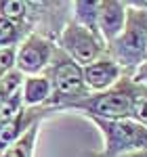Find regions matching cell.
Masks as SVG:
<instances>
[{
	"label": "cell",
	"mask_w": 147,
	"mask_h": 157,
	"mask_svg": "<svg viewBox=\"0 0 147 157\" xmlns=\"http://www.w3.org/2000/svg\"><path fill=\"white\" fill-rule=\"evenodd\" d=\"M130 80H133L135 84L145 86V88H147V61H143V63L137 67L135 71L130 73Z\"/></svg>",
	"instance_id": "cell-18"
},
{
	"label": "cell",
	"mask_w": 147,
	"mask_h": 157,
	"mask_svg": "<svg viewBox=\"0 0 147 157\" xmlns=\"http://www.w3.org/2000/svg\"><path fill=\"white\" fill-rule=\"evenodd\" d=\"M116 157H147V151H128V153H122Z\"/></svg>",
	"instance_id": "cell-20"
},
{
	"label": "cell",
	"mask_w": 147,
	"mask_h": 157,
	"mask_svg": "<svg viewBox=\"0 0 147 157\" xmlns=\"http://www.w3.org/2000/svg\"><path fill=\"white\" fill-rule=\"evenodd\" d=\"M40 121H34L27 130H25L17 140H13L11 145L2 151L4 157H34V149H36V140H38V132H40Z\"/></svg>",
	"instance_id": "cell-11"
},
{
	"label": "cell",
	"mask_w": 147,
	"mask_h": 157,
	"mask_svg": "<svg viewBox=\"0 0 147 157\" xmlns=\"http://www.w3.org/2000/svg\"><path fill=\"white\" fill-rule=\"evenodd\" d=\"M50 80L46 73H34L25 75L23 86H21V98L25 107H46L50 101Z\"/></svg>",
	"instance_id": "cell-10"
},
{
	"label": "cell",
	"mask_w": 147,
	"mask_h": 157,
	"mask_svg": "<svg viewBox=\"0 0 147 157\" xmlns=\"http://www.w3.org/2000/svg\"><path fill=\"white\" fill-rule=\"evenodd\" d=\"M46 75L50 80V101L46 103V111H67L70 105L78 103L80 98H84L90 90L86 88L84 73H82V65L70 59L59 46L55 48L53 61L46 67Z\"/></svg>",
	"instance_id": "cell-1"
},
{
	"label": "cell",
	"mask_w": 147,
	"mask_h": 157,
	"mask_svg": "<svg viewBox=\"0 0 147 157\" xmlns=\"http://www.w3.org/2000/svg\"><path fill=\"white\" fill-rule=\"evenodd\" d=\"M103 136L101 157H116L128 151H147V128L133 117L120 120H99L88 117Z\"/></svg>",
	"instance_id": "cell-4"
},
{
	"label": "cell",
	"mask_w": 147,
	"mask_h": 157,
	"mask_svg": "<svg viewBox=\"0 0 147 157\" xmlns=\"http://www.w3.org/2000/svg\"><path fill=\"white\" fill-rule=\"evenodd\" d=\"M72 19L76 23L99 32V0H72Z\"/></svg>",
	"instance_id": "cell-13"
},
{
	"label": "cell",
	"mask_w": 147,
	"mask_h": 157,
	"mask_svg": "<svg viewBox=\"0 0 147 157\" xmlns=\"http://www.w3.org/2000/svg\"><path fill=\"white\" fill-rule=\"evenodd\" d=\"M30 32H34L32 25L0 17V48H4V46H19Z\"/></svg>",
	"instance_id": "cell-12"
},
{
	"label": "cell",
	"mask_w": 147,
	"mask_h": 157,
	"mask_svg": "<svg viewBox=\"0 0 147 157\" xmlns=\"http://www.w3.org/2000/svg\"><path fill=\"white\" fill-rule=\"evenodd\" d=\"M15 63H17V46H4L0 48V71H9L15 69Z\"/></svg>",
	"instance_id": "cell-17"
},
{
	"label": "cell",
	"mask_w": 147,
	"mask_h": 157,
	"mask_svg": "<svg viewBox=\"0 0 147 157\" xmlns=\"http://www.w3.org/2000/svg\"><path fill=\"white\" fill-rule=\"evenodd\" d=\"M32 25L40 34L57 38L63 25L72 19V0H25Z\"/></svg>",
	"instance_id": "cell-7"
},
{
	"label": "cell",
	"mask_w": 147,
	"mask_h": 157,
	"mask_svg": "<svg viewBox=\"0 0 147 157\" xmlns=\"http://www.w3.org/2000/svg\"><path fill=\"white\" fill-rule=\"evenodd\" d=\"M137 84L130 75H124L120 82L99 92H88L84 98L67 107V111H78L86 117H99V120H120L133 115V103H135Z\"/></svg>",
	"instance_id": "cell-3"
},
{
	"label": "cell",
	"mask_w": 147,
	"mask_h": 157,
	"mask_svg": "<svg viewBox=\"0 0 147 157\" xmlns=\"http://www.w3.org/2000/svg\"><path fill=\"white\" fill-rule=\"evenodd\" d=\"M25 75L17 67L9 69L0 78V101H11V98H21V86H23Z\"/></svg>",
	"instance_id": "cell-14"
},
{
	"label": "cell",
	"mask_w": 147,
	"mask_h": 157,
	"mask_svg": "<svg viewBox=\"0 0 147 157\" xmlns=\"http://www.w3.org/2000/svg\"><path fill=\"white\" fill-rule=\"evenodd\" d=\"M55 42L70 59H74L80 65H86L107 52V44L99 32L76 23L74 19H70L63 25V29L55 38Z\"/></svg>",
	"instance_id": "cell-5"
},
{
	"label": "cell",
	"mask_w": 147,
	"mask_h": 157,
	"mask_svg": "<svg viewBox=\"0 0 147 157\" xmlns=\"http://www.w3.org/2000/svg\"><path fill=\"white\" fill-rule=\"evenodd\" d=\"M145 61H147V57H145Z\"/></svg>",
	"instance_id": "cell-22"
},
{
	"label": "cell",
	"mask_w": 147,
	"mask_h": 157,
	"mask_svg": "<svg viewBox=\"0 0 147 157\" xmlns=\"http://www.w3.org/2000/svg\"><path fill=\"white\" fill-rule=\"evenodd\" d=\"M126 4L122 0H99V34L105 40V44L109 42L111 38H116L120 34L126 19Z\"/></svg>",
	"instance_id": "cell-9"
},
{
	"label": "cell",
	"mask_w": 147,
	"mask_h": 157,
	"mask_svg": "<svg viewBox=\"0 0 147 157\" xmlns=\"http://www.w3.org/2000/svg\"><path fill=\"white\" fill-rule=\"evenodd\" d=\"M82 73H84V82H86V88L90 92H99V90H107L116 82H120L124 75V69L111 59L109 55H101L99 59L90 61L82 65Z\"/></svg>",
	"instance_id": "cell-8"
},
{
	"label": "cell",
	"mask_w": 147,
	"mask_h": 157,
	"mask_svg": "<svg viewBox=\"0 0 147 157\" xmlns=\"http://www.w3.org/2000/svg\"><path fill=\"white\" fill-rule=\"evenodd\" d=\"M126 9H147V0H122Z\"/></svg>",
	"instance_id": "cell-19"
},
{
	"label": "cell",
	"mask_w": 147,
	"mask_h": 157,
	"mask_svg": "<svg viewBox=\"0 0 147 157\" xmlns=\"http://www.w3.org/2000/svg\"><path fill=\"white\" fill-rule=\"evenodd\" d=\"M0 17H6V19H13V21H19V23L32 25L30 6H27L25 0H0Z\"/></svg>",
	"instance_id": "cell-15"
},
{
	"label": "cell",
	"mask_w": 147,
	"mask_h": 157,
	"mask_svg": "<svg viewBox=\"0 0 147 157\" xmlns=\"http://www.w3.org/2000/svg\"><path fill=\"white\" fill-rule=\"evenodd\" d=\"M133 120H137L139 124H143L147 128V88L137 84L135 92V103H133Z\"/></svg>",
	"instance_id": "cell-16"
},
{
	"label": "cell",
	"mask_w": 147,
	"mask_h": 157,
	"mask_svg": "<svg viewBox=\"0 0 147 157\" xmlns=\"http://www.w3.org/2000/svg\"><path fill=\"white\" fill-rule=\"evenodd\" d=\"M55 48H57L55 38L40 34V32L34 29L17 46V63H15V67L23 75L44 73L46 67L50 65V61H53Z\"/></svg>",
	"instance_id": "cell-6"
},
{
	"label": "cell",
	"mask_w": 147,
	"mask_h": 157,
	"mask_svg": "<svg viewBox=\"0 0 147 157\" xmlns=\"http://www.w3.org/2000/svg\"><path fill=\"white\" fill-rule=\"evenodd\" d=\"M107 55L124 69L135 71L147 57V9H128L120 34L107 42Z\"/></svg>",
	"instance_id": "cell-2"
},
{
	"label": "cell",
	"mask_w": 147,
	"mask_h": 157,
	"mask_svg": "<svg viewBox=\"0 0 147 157\" xmlns=\"http://www.w3.org/2000/svg\"><path fill=\"white\" fill-rule=\"evenodd\" d=\"M0 78H2V71H0Z\"/></svg>",
	"instance_id": "cell-21"
}]
</instances>
